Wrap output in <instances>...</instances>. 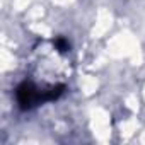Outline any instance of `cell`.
<instances>
[{
	"label": "cell",
	"mask_w": 145,
	"mask_h": 145,
	"mask_svg": "<svg viewBox=\"0 0 145 145\" xmlns=\"http://www.w3.org/2000/svg\"><path fill=\"white\" fill-rule=\"evenodd\" d=\"M65 86H56V87H50L46 91H39L36 89L31 82H22L17 91H16V99L21 109H31L39 103H46V101H55L61 96Z\"/></svg>",
	"instance_id": "obj_1"
},
{
	"label": "cell",
	"mask_w": 145,
	"mask_h": 145,
	"mask_svg": "<svg viewBox=\"0 0 145 145\" xmlns=\"http://www.w3.org/2000/svg\"><path fill=\"white\" fill-rule=\"evenodd\" d=\"M55 44H56V48H58V51H61V53H65V51H68V48H70V44L63 39V38H58L56 41H55Z\"/></svg>",
	"instance_id": "obj_2"
}]
</instances>
